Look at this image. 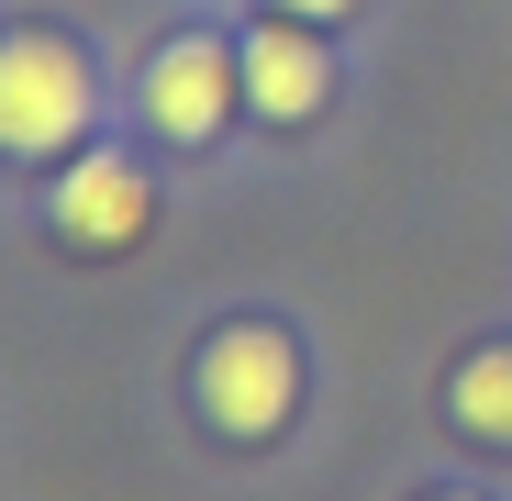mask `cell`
<instances>
[{
  "mask_svg": "<svg viewBox=\"0 0 512 501\" xmlns=\"http://www.w3.org/2000/svg\"><path fill=\"white\" fill-rule=\"evenodd\" d=\"M234 78H245V56H223L212 34H179V45L145 67V123L179 134V145H201L223 123V101H234Z\"/></svg>",
  "mask_w": 512,
  "mask_h": 501,
  "instance_id": "cell-3",
  "label": "cell"
},
{
  "mask_svg": "<svg viewBox=\"0 0 512 501\" xmlns=\"http://www.w3.org/2000/svg\"><path fill=\"white\" fill-rule=\"evenodd\" d=\"M234 56H245V101L268 112V123H301V112L323 101V45H312L301 23H268V34H245Z\"/></svg>",
  "mask_w": 512,
  "mask_h": 501,
  "instance_id": "cell-5",
  "label": "cell"
},
{
  "mask_svg": "<svg viewBox=\"0 0 512 501\" xmlns=\"http://www.w3.org/2000/svg\"><path fill=\"white\" fill-rule=\"evenodd\" d=\"M145 167L134 156H78L67 167V190H56V234L67 245H90V257H112V245H134L145 234Z\"/></svg>",
  "mask_w": 512,
  "mask_h": 501,
  "instance_id": "cell-4",
  "label": "cell"
},
{
  "mask_svg": "<svg viewBox=\"0 0 512 501\" xmlns=\"http://www.w3.org/2000/svg\"><path fill=\"white\" fill-rule=\"evenodd\" d=\"M457 424L490 435V446H512V346H490V357L457 368Z\"/></svg>",
  "mask_w": 512,
  "mask_h": 501,
  "instance_id": "cell-6",
  "label": "cell"
},
{
  "mask_svg": "<svg viewBox=\"0 0 512 501\" xmlns=\"http://www.w3.org/2000/svg\"><path fill=\"white\" fill-rule=\"evenodd\" d=\"M290 12H312V23H334V12H357V0H290Z\"/></svg>",
  "mask_w": 512,
  "mask_h": 501,
  "instance_id": "cell-7",
  "label": "cell"
},
{
  "mask_svg": "<svg viewBox=\"0 0 512 501\" xmlns=\"http://www.w3.org/2000/svg\"><path fill=\"white\" fill-rule=\"evenodd\" d=\"M290 390H301L290 334H268V323L212 334V357H201V401H212V424H223L234 446H268V435L290 424Z\"/></svg>",
  "mask_w": 512,
  "mask_h": 501,
  "instance_id": "cell-2",
  "label": "cell"
},
{
  "mask_svg": "<svg viewBox=\"0 0 512 501\" xmlns=\"http://www.w3.org/2000/svg\"><path fill=\"white\" fill-rule=\"evenodd\" d=\"M78 123H90V67H78V45L12 34L0 45V145L56 156V145H78Z\"/></svg>",
  "mask_w": 512,
  "mask_h": 501,
  "instance_id": "cell-1",
  "label": "cell"
}]
</instances>
